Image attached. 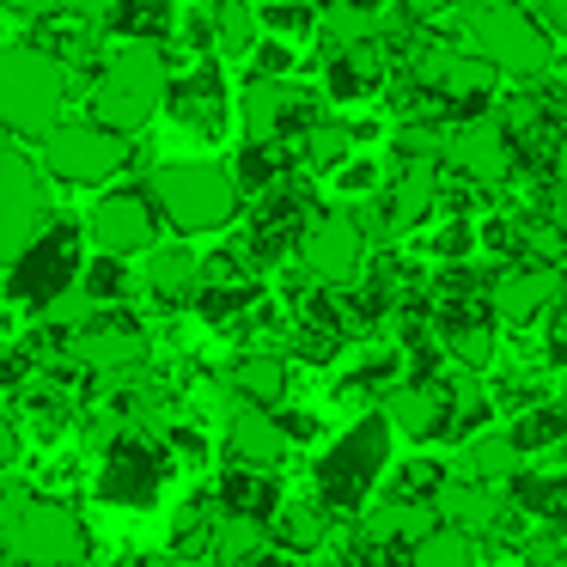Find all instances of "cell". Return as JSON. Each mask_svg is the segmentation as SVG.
<instances>
[{"mask_svg": "<svg viewBox=\"0 0 567 567\" xmlns=\"http://www.w3.org/2000/svg\"><path fill=\"white\" fill-rule=\"evenodd\" d=\"M0 549L13 555L19 567H74V561H86L92 537L74 506L7 488L0 494Z\"/></svg>", "mask_w": 567, "mask_h": 567, "instance_id": "1", "label": "cell"}, {"mask_svg": "<svg viewBox=\"0 0 567 567\" xmlns=\"http://www.w3.org/2000/svg\"><path fill=\"white\" fill-rule=\"evenodd\" d=\"M457 25H464V38H470V55H482V62L501 68V74L537 80V74H549V62H555V50H549L555 38L525 13V7H513V0H476V7L457 13Z\"/></svg>", "mask_w": 567, "mask_h": 567, "instance_id": "2", "label": "cell"}, {"mask_svg": "<svg viewBox=\"0 0 567 567\" xmlns=\"http://www.w3.org/2000/svg\"><path fill=\"white\" fill-rule=\"evenodd\" d=\"M153 208L177 226V233H214L238 214V177L208 159H177L153 172Z\"/></svg>", "mask_w": 567, "mask_h": 567, "instance_id": "3", "label": "cell"}, {"mask_svg": "<svg viewBox=\"0 0 567 567\" xmlns=\"http://www.w3.org/2000/svg\"><path fill=\"white\" fill-rule=\"evenodd\" d=\"M165 86H172V68H165V55L153 50L147 38L123 43V50L104 62L99 74V123L116 128V135H128V128H141L153 111L165 104Z\"/></svg>", "mask_w": 567, "mask_h": 567, "instance_id": "4", "label": "cell"}, {"mask_svg": "<svg viewBox=\"0 0 567 567\" xmlns=\"http://www.w3.org/2000/svg\"><path fill=\"white\" fill-rule=\"evenodd\" d=\"M62 92H68V74L50 50L25 43V50L0 55V128H13V135H43V128H55Z\"/></svg>", "mask_w": 567, "mask_h": 567, "instance_id": "5", "label": "cell"}, {"mask_svg": "<svg viewBox=\"0 0 567 567\" xmlns=\"http://www.w3.org/2000/svg\"><path fill=\"white\" fill-rule=\"evenodd\" d=\"M50 226V184L25 153L0 147V269H13L25 245Z\"/></svg>", "mask_w": 567, "mask_h": 567, "instance_id": "6", "label": "cell"}, {"mask_svg": "<svg viewBox=\"0 0 567 567\" xmlns=\"http://www.w3.org/2000/svg\"><path fill=\"white\" fill-rule=\"evenodd\" d=\"M128 141L104 123H55L43 128V165L50 177H68V184H99V177L123 172Z\"/></svg>", "mask_w": 567, "mask_h": 567, "instance_id": "7", "label": "cell"}, {"mask_svg": "<svg viewBox=\"0 0 567 567\" xmlns=\"http://www.w3.org/2000/svg\"><path fill=\"white\" fill-rule=\"evenodd\" d=\"M384 452H391V427H384V415L360 421V427L348 433L330 457H323V470H318L323 494H330V501H342V506L360 501V488H372V476H379Z\"/></svg>", "mask_w": 567, "mask_h": 567, "instance_id": "8", "label": "cell"}, {"mask_svg": "<svg viewBox=\"0 0 567 567\" xmlns=\"http://www.w3.org/2000/svg\"><path fill=\"white\" fill-rule=\"evenodd\" d=\"M409 68H415L421 92H433V99H445V104H482L494 86V68L470 50H452V43H421V50L409 55Z\"/></svg>", "mask_w": 567, "mask_h": 567, "instance_id": "9", "label": "cell"}, {"mask_svg": "<svg viewBox=\"0 0 567 567\" xmlns=\"http://www.w3.org/2000/svg\"><path fill=\"white\" fill-rule=\"evenodd\" d=\"M440 159L452 165L457 177H470V184H501V177L513 172V135H506V123H494V116H470V123H457L452 135L440 141Z\"/></svg>", "mask_w": 567, "mask_h": 567, "instance_id": "10", "label": "cell"}, {"mask_svg": "<svg viewBox=\"0 0 567 567\" xmlns=\"http://www.w3.org/2000/svg\"><path fill=\"white\" fill-rule=\"evenodd\" d=\"M299 257H306V275L311 281H354L360 257H367V226L360 214H323V220L306 226L299 238Z\"/></svg>", "mask_w": 567, "mask_h": 567, "instance_id": "11", "label": "cell"}, {"mask_svg": "<svg viewBox=\"0 0 567 567\" xmlns=\"http://www.w3.org/2000/svg\"><path fill=\"white\" fill-rule=\"evenodd\" d=\"M92 245L104 257H135V250L159 245V208H153L147 189H116V196H104L99 214H92Z\"/></svg>", "mask_w": 567, "mask_h": 567, "instance_id": "12", "label": "cell"}, {"mask_svg": "<svg viewBox=\"0 0 567 567\" xmlns=\"http://www.w3.org/2000/svg\"><path fill=\"white\" fill-rule=\"evenodd\" d=\"M433 513L452 530H464V537H501L506 525V501L494 494V482H440Z\"/></svg>", "mask_w": 567, "mask_h": 567, "instance_id": "13", "label": "cell"}, {"mask_svg": "<svg viewBox=\"0 0 567 567\" xmlns=\"http://www.w3.org/2000/svg\"><path fill=\"white\" fill-rule=\"evenodd\" d=\"M68 275H74V233H38L25 245V257H19V275H13V293L19 299H50L68 287Z\"/></svg>", "mask_w": 567, "mask_h": 567, "instance_id": "14", "label": "cell"}, {"mask_svg": "<svg viewBox=\"0 0 567 567\" xmlns=\"http://www.w3.org/2000/svg\"><path fill=\"white\" fill-rule=\"evenodd\" d=\"M555 287H561V275H555L549 262H518V269H506L501 281H494L488 306H494V318H506V323H530L537 311L555 306Z\"/></svg>", "mask_w": 567, "mask_h": 567, "instance_id": "15", "label": "cell"}, {"mask_svg": "<svg viewBox=\"0 0 567 567\" xmlns=\"http://www.w3.org/2000/svg\"><path fill=\"white\" fill-rule=\"evenodd\" d=\"M299 99H306V92H293L281 74H257L245 92H238V116H245V135H250V141L281 135L287 116L299 111Z\"/></svg>", "mask_w": 567, "mask_h": 567, "instance_id": "16", "label": "cell"}, {"mask_svg": "<svg viewBox=\"0 0 567 567\" xmlns=\"http://www.w3.org/2000/svg\"><path fill=\"white\" fill-rule=\"evenodd\" d=\"M226 433H233L226 445H233L245 464H281V452H287L281 421H275L262 403H238V409H233V427H226Z\"/></svg>", "mask_w": 567, "mask_h": 567, "instance_id": "17", "label": "cell"}, {"mask_svg": "<svg viewBox=\"0 0 567 567\" xmlns=\"http://www.w3.org/2000/svg\"><path fill=\"white\" fill-rule=\"evenodd\" d=\"M384 427H403L409 440H433L445 427V391L440 384H403V391H391Z\"/></svg>", "mask_w": 567, "mask_h": 567, "instance_id": "18", "label": "cell"}, {"mask_svg": "<svg viewBox=\"0 0 567 567\" xmlns=\"http://www.w3.org/2000/svg\"><path fill=\"white\" fill-rule=\"evenodd\" d=\"M518 457H525V445H518L513 433H476V440H464V452H457V476L464 482H513Z\"/></svg>", "mask_w": 567, "mask_h": 567, "instance_id": "19", "label": "cell"}, {"mask_svg": "<svg viewBox=\"0 0 567 567\" xmlns=\"http://www.w3.org/2000/svg\"><path fill=\"white\" fill-rule=\"evenodd\" d=\"M147 293L165 299V306H177V299L202 293V257H196L189 245L153 250V262H147Z\"/></svg>", "mask_w": 567, "mask_h": 567, "instance_id": "20", "label": "cell"}, {"mask_svg": "<svg viewBox=\"0 0 567 567\" xmlns=\"http://www.w3.org/2000/svg\"><path fill=\"white\" fill-rule=\"evenodd\" d=\"M141 336L135 330H74V360L80 367H92V372H128V367H141Z\"/></svg>", "mask_w": 567, "mask_h": 567, "instance_id": "21", "label": "cell"}, {"mask_svg": "<svg viewBox=\"0 0 567 567\" xmlns=\"http://www.w3.org/2000/svg\"><path fill=\"white\" fill-rule=\"evenodd\" d=\"M440 525L433 501H391V506H372L367 513V543H415Z\"/></svg>", "mask_w": 567, "mask_h": 567, "instance_id": "22", "label": "cell"}, {"mask_svg": "<svg viewBox=\"0 0 567 567\" xmlns=\"http://www.w3.org/2000/svg\"><path fill=\"white\" fill-rule=\"evenodd\" d=\"M257 549H262V518H257V513H238V506H233V513H220V518L208 525V555H214L220 567L250 561Z\"/></svg>", "mask_w": 567, "mask_h": 567, "instance_id": "23", "label": "cell"}, {"mask_svg": "<svg viewBox=\"0 0 567 567\" xmlns=\"http://www.w3.org/2000/svg\"><path fill=\"white\" fill-rule=\"evenodd\" d=\"M153 482H159V470H153V457L141 452L135 440L123 445V452L111 457V470H104V501H147Z\"/></svg>", "mask_w": 567, "mask_h": 567, "instance_id": "24", "label": "cell"}, {"mask_svg": "<svg viewBox=\"0 0 567 567\" xmlns=\"http://www.w3.org/2000/svg\"><path fill=\"white\" fill-rule=\"evenodd\" d=\"M427 202H433V172L427 159H409V172L396 177L391 202H384V226H415L427 214Z\"/></svg>", "mask_w": 567, "mask_h": 567, "instance_id": "25", "label": "cell"}, {"mask_svg": "<svg viewBox=\"0 0 567 567\" xmlns=\"http://www.w3.org/2000/svg\"><path fill=\"white\" fill-rule=\"evenodd\" d=\"M233 391L245 396V403H281L287 391V367L275 354H245L233 367Z\"/></svg>", "mask_w": 567, "mask_h": 567, "instance_id": "26", "label": "cell"}, {"mask_svg": "<svg viewBox=\"0 0 567 567\" xmlns=\"http://www.w3.org/2000/svg\"><path fill=\"white\" fill-rule=\"evenodd\" d=\"M415 567H476V537L433 525L427 537H415Z\"/></svg>", "mask_w": 567, "mask_h": 567, "instance_id": "27", "label": "cell"}, {"mask_svg": "<svg viewBox=\"0 0 567 567\" xmlns=\"http://www.w3.org/2000/svg\"><path fill=\"white\" fill-rule=\"evenodd\" d=\"M208 19H214V50H226V55H245L250 50L257 19H250L245 0H208Z\"/></svg>", "mask_w": 567, "mask_h": 567, "instance_id": "28", "label": "cell"}, {"mask_svg": "<svg viewBox=\"0 0 567 567\" xmlns=\"http://www.w3.org/2000/svg\"><path fill=\"white\" fill-rule=\"evenodd\" d=\"M360 38H372V7L367 0H336L330 13H323V50L342 55L348 43H360Z\"/></svg>", "mask_w": 567, "mask_h": 567, "instance_id": "29", "label": "cell"}, {"mask_svg": "<svg viewBox=\"0 0 567 567\" xmlns=\"http://www.w3.org/2000/svg\"><path fill=\"white\" fill-rule=\"evenodd\" d=\"M43 318H50V330H68V336L86 330V323H92V299H86V287L68 281L62 293H50V299H43Z\"/></svg>", "mask_w": 567, "mask_h": 567, "instance_id": "30", "label": "cell"}, {"mask_svg": "<svg viewBox=\"0 0 567 567\" xmlns=\"http://www.w3.org/2000/svg\"><path fill=\"white\" fill-rule=\"evenodd\" d=\"M348 141H354V135H348V123H318L306 135V159L318 165V172H336V165L348 159Z\"/></svg>", "mask_w": 567, "mask_h": 567, "instance_id": "31", "label": "cell"}, {"mask_svg": "<svg viewBox=\"0 0 567 567\" xmlns=\"http://www.w3.org/2000/svg\"><path fill=\"white\" fill-rule=\"evenodd\" d=\"M116 262H123V257H99L86 275H80V287H86L92 306H99V299H123L128 293V281H123V269H116Z\"/></svg>", "mask_w": 567, "mask_h": 567, "instance_id": "32", "label": "cell"}, {"mask_svg": "<svg viewBox=\"0 0 567 567\" xmlns=\"http://www.w3.org/2000/svg\"><path fill=\"white\" fill-rule=\"evenodd\" d=\"M452 354L464 360V367H482V360L494 354V336H488V323H464V318H457V323H452Z\"/></svg>", "mask_w": 567, "mask_h": 567, "instance_id": "33", "label": "cell"}, {"mask_svg": "<svg viewBox=\"0 0 567 567\" xmlns=\"http://www.w3.org/2000/svg\"><path fill=\"white\" fill-rule=\"evenodd\" d=\"M177 111H184V116H196V123H208V116H214V80H208V74H202V80H189V86L177 92Z\"/></svg>", "mask_w": 567, "mask_h": 567, "instance_id": "34", "label": "cell"}, {"mask_svg": "<svg viewBox=\"0 0 567 567\" xmlns=\"http://www.w3.org/2000/svg\"><path fill=\"white\" fill-rule=\"evenodd\" d=\"M525 13L537 19V25L549 31V38H561V31H567V0H530Z\"/></svg>", "mask_w": 567, "mask_h": 567, "instance_id": "35", "label": "cell"}, {"mask_svg": "<svg viewBox=\"0 0 567 567\" xmlns=\"http://www.w3.org/2000/svg\"><path fill=\"white\" fill-rule=\"evenodd\" d=\"M287 543H299V549H311L318 543V513H287Z\"/></svg>", "mask_w": 567, "mask_h": 567, "instance_id": "36", "label": "cell"}, {"mask_svg": "<svg viewBox=\"0 0 567 567\" xmlns=\"http://www.w3.org/2000/svg\"><path fill=\"white\" fill-rule=\"evenodd\" d=\"M269 25H275V31H306V25H311V7H275Z\"/></svg>", "mask_w": 567, "mask_h": 567, "instance_id": "37", "label": "cell"}, {"mask_svg": "<svg viewBox=\"0 0 567 567\" xmlns=\"http://www.w3.org/2000/svg\"><path fill=\"white\" fill-rule=\"evenodd\" d=\"M7 7H13V13H25V19H50L62 0H7Z\"/></svg>", "mask_w": 567, "mask_h": 567, "instance_id": "38", "label": "cell"}, {"mask_svg": "<svg viewBox=\"0 0 567 567\" xmlns=\"http://www.w3.org/2000/svg\"><path fill=\"white\" fill-rule=\"evenodd\" d=\"M287 62H293V55H287L281 43H269V50H262V74H287Z\"/></svg>", "mask_w": 567, "mask_h": 567, "instance_id": "39", "label": "cell"}, {"mask_svg": "<svg viewBox=\"0 0 567 567\" xmlns=\"http://www.w3.org/2000/svg\"><path fill=\"white\" fill-rule=\"evenodd\" d=\"M19 457V433H13V421H0V464H13Z\"/></svg>", "mask_w": 567, "mask_h": 567, "instance_id": "40", "label": "cell"}, {"mask_svg": "<svg viewBox=\"0 0 567 567\" xmlns=\"http://www.w3.org/2000/svg\"><path fill=\"white\" fill-rule=\"evenodd\" d=\"M74 7H80V13H86V19H111L116 7H123V0H74Z\"/></svg>", "mask_w": 567, "mask_h": 567, "instance_id": "41", "label": "cell"}, {"mask_svg": "<svg viewBox=\"0 0 567 567\" xmlns=\"http://www.w3.org/2000/svg\"><path fill=\"white\" fill-rule=\"evenodd\" d=\"M128 567H147V561H128Z\"/></svg>", "mask_w": 567, "mask_h": 567, "instance_id": "42", "label": "cell"}]
</instances>
